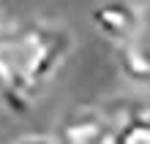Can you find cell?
Here are the masks:
<instances>
[{"label": "cell", "instance_id": "8992f818", "mask_svg": "<svg viewBox=\"0 0 150 144\" xmlns=\"http://www.w3.org/2000/svg\"><path fill=\"white\" fill-rule=\"evenodd\" d=\"M11 144H57L55 136H44V133H28V136H22V139H16Z\"/></svg>", "mask_w": 150, "mask_h": 144}, {"label": "cell", "instance_id": "277c9868", "mask_svg": "<svg viewBox=\"0 0 150 144\" xmlns=\"http://www.w3.org/2000/svg\"><path fill=\"white\" fill-rule=\"evenodd\" d=\"M147 11H150V6H147ZM115 55H117L120 74L126 76L131 84L150 90V19H147V27L131 44L115 49Z\"/></svg>", "mask_w": 150, "mask_h": 144}, {"label": "cell", "instance_id": "7a4b0ae2", "mask_svg": "<svg viewBox=\"0 0 150 144\" xmlns=\"http://www.w3.org/2000/svg\"><path fill=\"white\" fill-rule=\"evenodd\" d=\"M120 109L112 103H82L71 106L55 125L57 144H117Z\"/></svg>", "mask_w": 150, "mask_h": 144}, {"label": "cell", "instance_id": "3957f363", "mask_svg": "<svg viewBox=\"0 0 150 144\" xmlns=\"http://www.w3.org/2000/svg\"><path fill=\"white\" fill-rule=\"evenodd\" d=\"M150 11L139 0H98L90 11V25L112 49L131 44L147 27Z\"/></svg>", "mask_w": 150, "mask_h": 144}, {"label": "cell", "instance_id": "5b68a950", "mask_svg": "<svg viewBox=\"0 0 150 144\" xmlns=\"http://www.w3.org/2000/svg\"><path fill=\"white\" fill-rule=\"evenodd\" d=\"M120 131L117 144H150V101H117Z\"/></svg>", "mask_w": 150, "mask_h": 144}, {"label": "cell", "instance_id": "6da1fadb", "mask_svg": "<svg viewBox=\"0 0 150 144\" xmlns=\"http://www.w3.org/2000/svg\"><path fill=\"white\" fill-rule=\"evenodd\" d=\"M74 49L66 22L22 16L0 22V101L8 112L25 114L41 101Z\"/></svg>", "mask_w": 150, "mask_h": 144}]
</instances>
